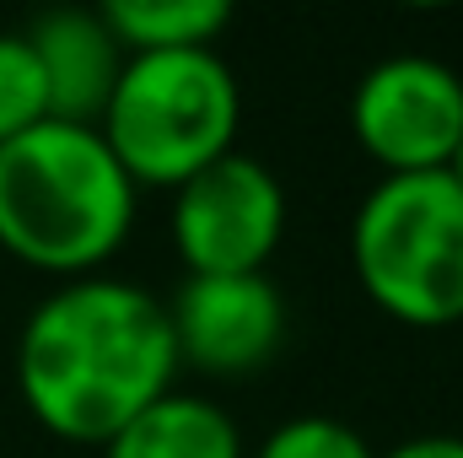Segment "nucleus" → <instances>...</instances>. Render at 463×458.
I'll list each match as a JSON object with an SVG mask.
<instances>
[{
  "mask_svg": "<svg viewBox=\"0 0 463 458\" xmlns=\"http://www.w3.org/2000/svg\"><path fill=\"white\" fill-rule=\"evenodd\" d=\"M11 367L27 415L76 448H103L151 399L178 388L162 297L109 270L60 281L22 319Z\"/></svg>",
  "mask_w": 463,
  "mask_h": 458,
  "instance_id": "f257e3e1",
  "label": "nucleus"
},
{
  "mask_svg": "<svg viewBox=\"0 0 463 458\" xmlns=\"http://www.w3.org/2000/svg\"><path fill=\"white\" fill-rule=\"evenodd\" d=\"M140 189L98 124L43 119L0 146V248L60 281L103 275L135 227Z\"/></svg>",
  "mask_w": 463,
  "mask_h": 458,
  "instance_id": "f03ea898",
  "label": "nucleus"
},
{
  "mask_svg": "<svg viewBox=\"0 0 463 458\" xmlns=\"http://www.w3.org/2000/svg\"><path fill=\"white\" fill-rule=\"evenodd\" d=\"M242 87L222 49L124 54L114 98L98 119L135 189H178L237 151Z\"/></svg>",
  "mask_w": 463,
  "mask_h": 458,
  "instance_id": "7ed1b4c3",
  "label": "nucleus"
},
{
  "mask_svg": "<svg viewBox=\"0 0 463 458\" xmlns=\"http://www.w3.org/2000/svg\"><path fill=\"white\" fill-rule=\"evenodd\" d=\"M350 270L393 324H463V189L448 173H383L350 216Z\"/></svg>",
  "mask_w": 463,
  "mask_h": 458,
  "instance_id": "20e7f679",
  "label": "nucleus"
},
{
  "mask_svg": "<svg viewBox=\"0 0 463 458\" xmlns=\"http://www.w3.org/2000/svg\"><path fill=\"white\" fill-rule=\"evenodd\" d=\"M167 237L189 275H259L286 237V184L253 151H227L173 189Z\"/></svg>",
  "mask_w": 463,
  "mask_h": 458,
  "instance_id": "39448f33",
  "label": "nucleus"
},
{
  "mask_svg": "<svg viewBox=\"0 0 463 458\" xmlns=\"http://www.w3.org/2000/svg\"><path fill=\"white\" fill-rule=\"evenodd\" d=\"M350 135L383 173H442L463 135V76L437 54H388L350 92Z\"/></svg>",
  "mask_w": 463,
  "mask_h": 458,
  "instance_id": "423d86ee",
  "label": "nucleus"
},
{
  "mask_svg": "<svg viewBox=\"0 0 463 458\" xmlns=\"http://www.w3.org/2000/svg\"><path fill=\"white\" fill-rule=\"evenodd\" d=\"M167 329L178 350V372L200 377H248L275 361L286 340V297L259 275H184L173 297H162Z\"/></svg>",
  "mask_w": 463,
  "mask_h": 458,
  "instance_id": "0eeeda50",
  "label": "nucleus"
},
{
  "mask_svg": "<svg viewBox=\"0 0 463 458\" xmlns=\"http://www.w3.org/2000/svg\"><path fill=\"white\" fill-rule=\"evenodd\" d=\"M22 33L49 87V119L98 124L114 98L118 71H124V49L103 27V16L87 5H54V11H38Z\"/></svg>",
  "mask_w": 463,
  "mask_h": 458,
  "instance_id": "6e6552de",
  "label": "nucleus"
},
{
  "mask_svg": "<svg viewBox=\"0 0 463 458\" xmlns=\"http://www.w3.org/2000/svg\"><path fill=\"white\" fill-rule=\"evenodd\" d=\"M103 458H248L242 426L222 399L167 388L98 448Z\"/></svg>",
  "mask_w": 463,
  "mask_h": 458,
  "instance_id": "1a4fd4ad",
  "label": "nucleus"
},
{
  "mask_svg": "<svg viewBox=\"0 0 463 458\" xmlns=\"http://www.w3.org/2000/svg\"><path fill=\"white\" fill-rule=\"evenodd\" d=\"M98 16L124 54L216 49V38L232 27L227 0H103Z\"/></svg>",
  "mask_w": 463,
  "mask_h": 458,
  "instance_id": "9d476101",
  "label": "nucleus"
},
{
  "mask_svg": "<svg viewBox=\"0 0 463 458\" xmlns=\"http://www.w3.org/2000/svg\"><path fill=\"white\" fill-rule=\"evenodd\" d=\"M49 119V87L22 27L0 33V146Z\"/></svg>",
  "mask_w": 463,
  "mask_h": 458,
  "instance_id": "9b49d317",
  "label": "nucleus"
},
{
  "mask_svg": "<svg viewBox=\"0 0 463 458\" xmlns=\"http://www.w3.org/2000/svg\"><path fill=\"white\" fill-rule=\"evenodd\" d=\"M248 458H377V448L340 415H291Z\"/></svg>",
  "mask_w": 463,
  "mask_h": 458,
  "instance_id": "f8f14e48",
  "label": "nucleus"
},
{
  "mask_svg": "<svg viewBox=\"0 0 463 458\" xmlns=\"http://www.w3.org/2000/svg\"><path fill=\"white\" fill-rule=\"evenodd\" d=\"M377 458H463V437L458 432H420V437L393 443L388 453H377Z\"/></svg>",
  "mask_w": 463,
  "mask_h": 458,
  "instance_id": "ddd939ff",
  "label": "nucleus"
},
{
  "mask_svg": "<svg viewBox=\"0 0 463 458\" xmlns=\"http://www.w3.org/2000/svg\"><path fill=\"white\" fill-rule=\"evenodd\" d=\"M442 173H448V178L463 189V135H458V146H453V157H448V167H442Z\"/></svg>",
  "mask_w": 463,
  "mask_h": 458,
  "instance_id": "4468645a",
  "label": "nucleus"
}]
</instances>
